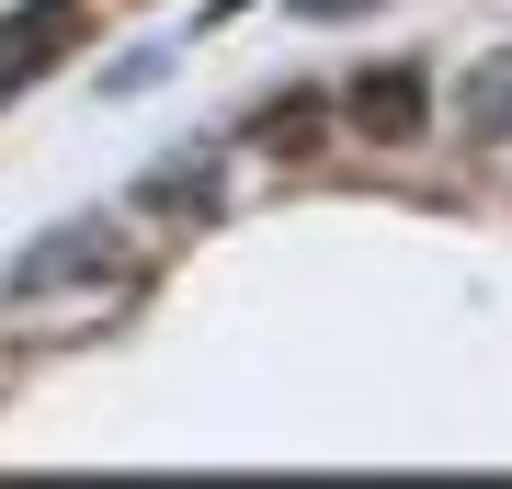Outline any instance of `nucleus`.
<instances>
[{"label": "nucleus", "instance_id": "nucleus-2", "mask_svg": "<svg viewBox=\"0 0 512 489\" xmlns=\"http://www.w3.org/2000/svg\"><path fill=\"white\" fill-rule=\"evenodd\" d=\"M444 126H456V148H512V46L456 69V91H444Z\"/></svg>", "mask_w": 512, "mask_h": 489}, {"label": "nucleus", "instance_id": "nucleus-7", "mask_svg": "<svg viewBox=\"0 0 512 489\" xmlns=\"http://www.w3.org/2000/svg\"><path fill=\"white\" fill-rule=\"evenodd\" d=\"M353 12H376V0H296V23H353Z\"/></svg>", "mask_w": 512, "mask_h": 489}, {"label": "nucleus", "instance_id": "nucleus-5", "mask_svg": "<svg viewBox=\"0 0 512 489\" xmlns=\"http://www.w3.org/2000/svg\"><path fill=\"white\" fill-rule=\"evenodd\" d=\"M69 35H80V12H69V0H35L23 23H0V80H35Z\"/></svg>", "mask_w": 512, "mask_h": 489}, {"label": "nucleus", "instance_id": "nucleus-4", "mask_svg": "<svg viewBox=\"0 0 512 489\" xmlns=\"http://www.w3.org/2000/svg\"><path fill=\"white\" fill-rule=\"evenodd\" d=\"M205 205H217V148H205V137L171 148V160L137 182V217H205Z\"/></svg>", "mask_w": 512, "mask_h": 489}, {"label": "nucleus", "instance_id": "nucleus-6", "mask_svg": "<svg viewBox=\"0 0 512 489\" xmlns=\"http://www.w3.org/2000/svg\"><path fill=\"white\" fill-rule=\"evenodd\" d=\"M262 137H274V148H319V103H308V91L262 103Z\"/></svg>", "mask_w": 512, "mask_h": 489}, {"label": "nucleus", "instance_id": "nucleus-1", "mask_svg": "<svg viewBox=\"0 0 512 489\" xmlns=\"http://www.w3.org/2000/svg\"><path fill=\"white\" fill-rule=\"evenodd\" d=\"M126 273H137L126 217H69V228H46L35 251L0 273V308H35V296H69V285H126Z\"/></svg>", "mask_w": 512, "mask_h": 489}, {"label": "nucleus", "instance_id": "nucleus-3", "mask_svg": "<svg viewBox=\"0 0 512 489\" xmlns=\"http://www.w3.org/2000/svg\"><path fill=\"white\" fill-rule=\"evenodd\" d=\"M353 137H376V148H399V137H421V80L410 69H365L353 80Z\"/></svg>", "mask_w": 512, "mask_h": 489}]
</instances>
